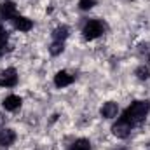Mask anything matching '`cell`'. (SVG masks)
I'll use <instances>...</instances> for the list:
<instances>
[{"instance_id": "obj_8", "label": "cell", "mask_w": 150, "mask_h": 150, "mask_svg": "<svg viewBox=\"0 0 150 150\" xmlns=\"http://www.w3.org/2000/svg\"><path fill=\"white\" fill-rule=\"evenodd\" d=\"M12 21H14V26H16L19 32H28V30H32V26H33L32 21H30L28 18H23V16H16Z\"/></svg>"}, {"instance_id": "obj_2", "label": "cell", "mask_w": 150, "mask_h": 150, "mask_svg": "<svg viewBox=\"0 0 150 150\" xmlns=\"http://www.w3.org/2000/svg\"><path fill=\"white\" fill-rule=\"evenodd\" d=\"M103 25L100 23V21H96V19H93V21H89L86 26H84V38H87V40H94V38H98L101 33H103Z\"/></svg>"}, {"instance_id": "obj_12", "label": "cell", "mask_w": 150, "mask_h": 150, "mask_svg": "<svg viewBox=\"0 0 150 150\" xmlns=\"http://www.w3.org/2000/svg\"><path fill=\"white\" fill-rule=\"evenodd\" d=\"M54 40H59V42H63L65 38L68 37V28L67 26H59V28H56L54 30Z\"/></svg>"}, {"instance_id": "obj_15", "label": "cell", "mask_w": 150, "mask_h": 150, "mask_svg": "<svg viewBox=\"0 0 150 150\" xmlns=\"http://www.w3.org/2000/svg\"><path fill=\"white\" fill-rule=\"evenodd\" d=\"M136 75H138V79H142V80H147L150 77V70L147 67H140L138 70H136Z\"/></svg>"}, {"instance_id": "obj_10", "label": "cell", "mask_w": 150, "mask_h": 150, "mask_svg": "<svg viewBox=\"0 0 150 150\" xmlns=\"http://www.w3.org/2000/svg\"><path fill=\"white\" fill-rule=\"evenodd\" d=\"M19 107H21V98H19V96H14V94H12V96H7V98L4 100V108H5V110H11V112H12V110H16V108H19Z\"/></svg>"}, {"instance_id": "obj_3", "label": "cell", "mask_w": 150, "mask_h": 150, "mask_svg": "<svg viewBox=\"0 0 150 150\" xmlns=\"http://www.w3.org/2000/svg\"><path fill=\"white\" fill-rule=\"evenodd\" d=\"M18 84V74L14 68H7L0 74V86L2 87H14Z\"/></svg>"}, {"instance_id": "obj_1", "label": "cell", "mask_w": 150, "mask_h": 150, "mask_svg": "<svg viewBox=\"0 0 150 150\" xmlns=\"http://www.w3.org/2000/svg\"><path fill=\"white\" fill-rule=\"evenodd\" d=\"M149 112H150V101H134L126 112L122 113V119H120V120H124V122L134 126V124L142 122V120L147 117Z\"/></svg>"}, {"instance_id": "obj_9", "label": "cell", "mask_w": 150, "mask_h": 150, "mask_svg": "<svg viewBox=\"0 0 150 150\" xmlns=\"http://www.w3.org/2000/svg\"><path fill=\"white\" fill-rule=\"evenodd\" d=\"M119 112V107H117V103H113V101H108V103H105L103 107H101V115L105 117V119H113L115 115Z\"/></svg>"}, {"instance_id": "obj_4", "label": "cell", "mask_w": 150, "mask_h": 150, "mask_svg": "<svg viewBox=\"0 0 150 150\" xmlns=\"http://www.w3.org/2000/svg\"><path fill=\"white\" fill-rule=\"evenodd\" d=\"M131 127H133L131 124H127V122H124V120H119V122L112 127V131L117 138H127L129 133H131Z\"/></svg>"}, {"instance_id": "obj_13", "label": "cell", "mask_w": 150, "mask_h": 150, "mask_svg": "<svg viewBox=\"0 0 150 150\" xmlns=\"http://www.w3.org/2000/svg\"><path fill=\"white\" fill-rule=\"evenodd\" d=\"M63 49H65V45H63V42H59V40H54V42L51 44V47H49V51H51V54H52V56L61 54V52H63Z\"/></svg>"}, {"instance_id": "obj_16", "label": "cell", "mask_w": 150, "mask_h": 150, "mask_svg": "<svg viewBox=\"0 0 150 150\" xmlns=\"http://www.w3.org/2000/svg\"><path fill=\"white\" fill-rule=\"evenodd\" d=\"M0 42H7V32L0 26Z\"/></svg>"}, {"instance_id": "obj_17", "label": "cell", "mask_w": 150, "mask_h": 150, "mask_svg": "<svg viewBox=\"0 0 150 150\" xmlns=\"http://www.w3.org/2000/svg\"><path fill=\"white\" fill-rule=\"evenodd\" d=\"M5 51H7V42H0V56L5 54Z\"/></svg>"}, {"instance_id": "obj_7", "label": "cell", "mask_w": 150, "mask_h": 150, "mask_svg": "<svg viewBox=\"0 0 150 150\" xmlns=\"http://www.w3.org/2000/svg\"><path fill=\"white\" fill-rule=\"evenodd\" d=\"M14 140H16V133H14L12 129H2V131H0V145H2V147L12 145Z\"/></svg>"}, {"instance_id": "obj_6", "label": "cell", "mask_w": 150, "mask_h": 150, "mask_svg": "<svg viewBox=\"0 0 150 150\" xmlns=\"http://www.w3.org/2000/svg\"><path fill=\"white\" fill-rule=\"evenodd\" d=\"M74 82V75H70L68 72H58L54 77V84L58 87H67Z\"/></svg>"}, {"instance_id": "obj_11", "label": "cell", "mask_w": 150, "mask_h": 150, "mask_svg": "<svg viewBox=\"0 0 150 150\" xmlns=\"http://www.w3.org/2000/svg\"><path fill=\"white\" fill-rule=\"evenodd\" d=\"M68 150H91V143H89L87 140L80 138V140H77L75 143H72V147Z\"/></svg>"}, {"instance_id": "obj_5", "label": "cell", "mask_w": 150, "mask_h": 150, "mask_svg": "<svg viewBox=\"0 0 150 150\" xmlns=\"http://www.w3.org/2000/svg\"><path fill=\"white\" fill-rule=\"evenodd\" d=\"M0 16L4 19H14L16 18V5L14 2H4L0 7Z\"/></svg>"}, {"instance_id": "obj_14", "label": "cell", "mask_w": 150, "mask_h": 150, "mask_svg": "<svg viewBox=\"0 0 150 150\" xmlns=\"http://www.w3.org/2000/svg\"><path fill=\"white\" fill-rule=\"evenodd\" d=\"M96 5V0H79V7L82 11H89Z\"/></svg>"}]
</instances>
